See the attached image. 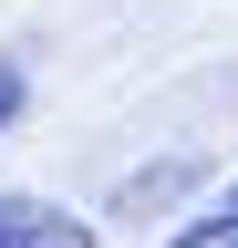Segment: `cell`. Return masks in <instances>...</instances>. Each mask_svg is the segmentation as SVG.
<instances>
[{
  "label": "cell",
  "mask_w": 238,
  "mask_h": 248,
  "mask_svg": "<svg viewBox=\"0 0 238 248\" xmlns=\"http://www.w3.org/2000/svg\"><path fill=\"white\" fill-rule=\"evenodd\" d=\"M21 93H32V83H21V62H0V124L21 114Z\"/></svg>",
  "instance_id": "277c9868"
},
{
  "label": "cell",
  "mask_w": 238,
  "mask_h": 248,
  "mask_svg": "<svg viewBox=\"0 0 238 248\" xmlns=\"http://www.w3.org/2000/svg\"><path fill=\"white\" fill-rule=\"evenodd\" d=\"M176 248H238V186H228L207 217H187V228H176Z\"/></svg>",
  "instance_id": "3957f363"
},
{
  "label": "cell",
  "mask_w": 238,
  "mask_h": 248,
  "mask_svg": "<svg viewBox=\"0 0 238 248\" xmlns=\"http://www.w3.org/2000/svg\"><path fill=\"white\" fill-rule=\"evenodd\" d=\"M0 248H94V217H63L42 197H0Z\"/></svg>",
  "instance_id": "6da1fadb"
},
{
  "label": "cell",
  "mask_w": 238,
  "mask_h": 248,
  "mask_svg": "<svg viewBox=\"0 0 238 248\" xmlns=\"http://www.w3.org/2000/svg\"><path fill=\"white\" fill-rule=\"evenodd\" d=\"M197 166H145V176H125V197H114V217H145V207H166L176 186H187Z\"/></svg>",
  "instance_id": "7a4b0ae2"
}]
</instances>
